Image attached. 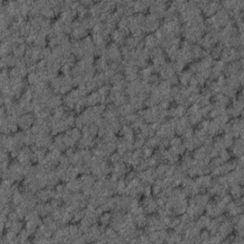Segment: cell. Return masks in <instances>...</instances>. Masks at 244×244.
I'll use <instances>...</instances> for the list:
<instances>
[{
  "label": "cell",
  "mask_w": 244,
  "mask_h": 244,
  "mask_svg": "<svg viewBox=\"0 0 244 244\" xmlns=\"http://www.w3.org/2000/svg\"><path fill=\"white\" fill-rule=\"evenodd\" d=\"M209 222H210L209 217H207V215H202V217H200V218L198 220V222L195 224L198 228H204L208 226Z\"/></svg>",
  "instance_id": "obj_4"
},
{
  "label": "cell",
  "mask_w": 244,
  "mask_h": 244,
  "mask_svg": "<svg viewBox=\"0 0 244 244\" xmlns=\"http://www.w3.org/2000/svg\"><path fill=\"white\" fill-rule=\"evenodd\" d=\"M67 134L69 135H71V137L76 140H78L79 138H80V135H81V133H80V131H79L77 128H74L73 130H70L67 132Z\"/></svg>",
  "instance_id": "obj_6"
},
{
  "label": "cell",
  "mask_w": 244,
  "mask_h": 244,
  "mask_svg": "<svg viewBox=\"0 0 244 244\" xmlns=\"http://www.w3.org/2000/svg\"><path fill=\"white\" fill-rule=\"evenodd\" d=\"M192 77V73L190 71H185L184 73H181V76H180V81L183 85H186L187 83H189L190 79Z\"/></svg>",
  "instance_id": "obj_5"
},
{
  "label": "cell",
  "mask_w": 244,
  "mask_h": 244,
  "mask_svg": "<svg viewBox=\"0 0 244 244\" xmlns=\"http://www.w3.org/2000/svg\"><path fill=\"white\" fill-rule=\"evenodd\" d=\"M86 101L87 105L89 106L95 105L97 102H100V95L98 93H93L92 95H90L86 98Z\"/></svg>",
  "instance_id": "obj_2"
},
{
  "label": "cell",
  "mask_w": 244,
  "mask_h": 244,
  "mask_svg": "<svg viewBox=\"0 0 244 244\" xmlns=\"http://www.w3.org/2000/svg\"><path fill=\"white\" fill-rule=\"evenodd\" d=\"M222 50H223V46L222 45H219V46H217L215 48L213 49V51H212V57H219L220 55H221V53H222Z\"/></svg>",
  "instance_id": "obj_7"
},
{
  "label": "cell",
  "mask_w": 244,
  "mask_h": 244,
  "mask_svg": "<svg viewBox=\"0 0 244 244\" xmlns=\"http://www.w3.org/2000/svg\"><path fill=\"white\" fill-rule=\"evenodd\" d=\"M111 218H112V215L111 214L109 213H105V214H103L101 215V217H100V221L103 225H105L107 223H109L111 221Z\"/></svg>",
  "instance_id": "obj_8"
},
{
  "label": "cell",
  "mask_w": 244,
  "mask_h": 244,
  "mask_svg": "<svg viewBox=\"0 0 244 244\" xmlns=\"http://www.w3.org/2000/svg\"><path fill=\"white\" fill-rule=\"evenodd\" d=\"M32 122H34V116L32 115H24L18 119V123L22 129H28Z\"/></svg>",
  "instance_id": "obj_1"
},
{
  "label": "cell",
  "mask_w": 244,
  "mask_h": 244,
  "mask_svg": "<svg viewBox=\"0 0 244 244\" xmlns=\"http://www.w3.org/2000/svg\"><path fill=\"white\" fill-rule=\"evenodd\" d=\"M120 159H121V156H120L119 154H117V153H115L114 154H112V157H111V160H112V163H115V164L118 163Z\"/></svg>",
  "instance_id": "obj_11"
},
{
  "label": "cell",
  "mask_w": 244,
  "mask_h": 244,
  "mask_svg": "<svg viewBox=\"0 0 244 244\" xmlns=\"http://www.w3.org/2000/svg\"><path fill=\"white\" fill-rule=\"evenodd\" d=\"M231 194L233 196L237 198H239L242 195V188L239 184H236L231 186Z\"/></svg>",
  "instance_id": "obj_3"
},
{
  "label": "cell",
  "mask_w": 244,
  "mask_h": 244,
  "mask_svg": "<svg viewBox=\"0 0 244 244\" xmlns=\"http://www.w3.org/2000/svg\"><path fill=\"white\" fill-rule=\"evenodd\" d=\"M170 144L172 145V147H177V146H179V145L182 144V141H181V139L179 137H172Z\"/></svg>",
  "instance_id": "obj_10"
},
{
  "label": "cell",
  "mask_w": 244,
  "mask_h": 244,
  "mask_svg": "<svg viewBox=\"0 0 244 244\" xmlns=\"http://www.w3.org/2000/svg\"><path fill=\"white\" fill-rule=\"evenodd\" d=\"M219 154H220V158H221L222 161H227L229 160L230 158V154L226 151V150H222V151L219 152Z\"/></svg>",
  "instance_id": "obj_9"
},
{
  "label": "cell",
  "mask_w": 244,
  "mask_h": 244,
  "mask_svg": "<svg viewBox=\"0 0 244 244\" xmlns=\"http://www.w3.org/2000/svg\"><path fill=\"white\" fill-rule=\"evenodd\" d=\"M199 237L202 239V240H207V239L210 237H209V233L208 232H206V231H203L202 233H201L199 234Z\"/></svg>",
  "instance_id": "obj_12"
}]
</instances>
